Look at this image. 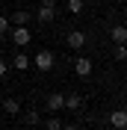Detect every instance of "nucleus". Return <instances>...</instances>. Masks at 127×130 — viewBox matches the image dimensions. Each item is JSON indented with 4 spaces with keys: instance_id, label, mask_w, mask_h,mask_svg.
Returning <instances> with one entry per match:
<instances>
[{
    "instance_id": "nucleus-15",
    "label": "nucleus",
    "mask_w": 127,
    "mask_h": 130,
    "mask_svg": "<svg viewBox=\"0 0 127 130\" xmlns=\"http://www.w3.org/2000/svg\"><path fill=\"white\" fill-rule=\"evenodd\" d=\"M47 130H62V121L59 118H47Z\"/></svg>"
},
{
    "instance_id": "nucleus-5",
    "label": "nucleus",
    "mask_w": 127,
    "mask_h": 130,
    "mask_svg": "<svg viewBox=\"0 0 127 130\" xmlns=\"http://www.w3.org/2000/svg\"><path fill=\"white\" fill-rule=\"evenodd\" d=\"M65 41H68V47H71V50H80V47H83V44H86V36H83V32H80V30H71V32H68V39H65Z\"/></svg>"
},
{
    "instance_id": "nucleus-17",
    "label": "nucleus",
    "mask_w": 127,
    "mask_h": 130,
    "mask_svg": "<svg viewBox=\"0 0 127 130\" xmlns=\"http://www.w3.org/2000/svg\"><path fill=\"white\" fill-rule=\"evenodd\" d=\"M39 121V112H36V109H30V112H27V124H36Z\"/></svg>"
},
{
    "instance_id": "nucleus-13",
    "label": "nucleus",
    "mask_w": 127,
    "mask_h": 130,
    "mask_svg": "<svg viewBox=\"0 0 127 130\" xmlns=\"http://www.w3.org/2000/svg\"><path fill=\"white\" fill-rule=\"evenodd\" d=\"M68 12L71 15H80L83 12V0H68Z\"/></svg>"
},
{
    "instance_id": "nucleus-12",
    "label": "nucleus",
    "mask_w": 127,
    "mask_h": 130,
    "mask_svg": "<svg viewBox=\"0 0 127 130\" xmlns=\"http://www.w3.org/2000/svg\"><path fill=\"white\" fill-rule=\"evenodd\" d=\"M12 65H15L18 71H27V68H30V56H27V53H15V59H12Z\"/></svg>"
},
{
    "instance_id": "nucleus-4",
    "label": "nucleus",
    "mask_w": 127,
    "mask_h": 130,
    "mask_svg": "<svg viewBox=\"0 0 127 130\" xmlns=\"http://www.w3.org/2000/svg\"><path fill=\"white\" fill-rule=\"evenodd\" d=\"M36 68H39V71H50V68H53V53H50V50L36 53Z\"/></svg>"
},
{
    "instance_id": "nucleus-6",
    "label": "nucleus",
    "mask_w": 127,
    "mask_h": 130,
    "mask_svg": "<svg viewBox=\"0 0 127 130\" xmlns=\"http://www.w3.org/2000/svg\"><path fill=\"white\" fill-rule=\"evenodd\" d=\"M74 71H77V77H89V74H92V59L80 56L77 62H74Z\"/></svg>"
},
{
    "instance_id": "nucleus-9",
    "label": "nucleus",
    "mask_w": 127,
    "mask_h": 130,
    "mask_svg": "<svg viewBox=\"0 0 127 130\" xmlns=\"http://www.w3.org/2000/svg\"><path fill=\"white\" fill-rule=\"evenodd\" d=\"M27 21H30V12H27V9H18V12H12V18H9V24H15V27H27Z\"/></svg>"
},
{
    "instance_id": "nucleus-18",
    "label": "nucleus",
    "mask_w": 127,
    "mask_h": 130,
    "mask_svg": "<svg viewBox=\"0 0 127 130\" xmlns=\"http://www.w3.org/2000/svg\"><path fill=\"white\" fill-rule=\"evenodd\" d=\"M6 71H9V65H6V59L0 56V77H6Z\"/></svg>"
},
{
    "instance_id": "nucleus-16",
    "label": "nucleus",
    "mask_w": 127,
    "mask_h": 130,
    "mask_svg": "<svg viewBox=\"0 0 127 130\" xmlns=\"http://www.w3.org/2000/svg\"><path fill=\"white\" fill-rule=\"evenodd\" d=\"M6 30H12V24H9V18H3V15H0V36H3Z\"/></svg>"
},
{
    "instance_id": "nucleus-2",
    "label": "nucleus",
    "mask_w": 127,
    "mask_h": 130,
    "mask_svg": "<svg viewBox=\"0 0 127 130\" xmlns=\"http://www.w3.org/2000/svg\"><path fill=\"white\" fill-rule=\"evenodd\" d=\"M109 127L127 130V109H112V112H109Z\"/></svg>"
},
{
    "instance_id": "nucleus-1",
    "label": "nucleus",
    "mask_w": 127,
    "mask_h": 130,
    "mask_svg": "<svg viewBox=\"0 0 127 130\" xmlns=\"http://www.w3.org/2000/svg\"><path fill=\"white\" fill-rule=\"evenodd\" d=\"M36 18H39L41 24H50L56 18V6H53V0H41V6H39V12H36Z\"/></svg>"
},
{
    "instance_id": "nucleus-8",
    "label": "nucleus",
    "mask_w": 127,
    "mask_h": 130,
    "mask_svg": "<svg viewBox=\"0 0 127 130\" xmlns=\"http://www.w3.org/2000/svg\"><path fill=\"white\" fill-rule=\"evenodd\" d=\"M62 106H65V95H59V92L47 95V109H50V112H56V109H62Z\"/></svg>"
},
{
    "instance_id": "nucleus-10",
    "label": "nucleus",
    "mask_w": 127,
    "mask_h": 130,
    "mask_svg": "<svg viewBox=\"0 0 127 130\" xmlns=\"http://www.w3.org/2000/svg\"><path fill=\"white\" fill-rule=\"evenodd\" d=\"M65 109H71V112H77V109H83V98L74 92V95H65Z\"/></svg>"
},
{
    "instance_id": "nucleus-11",
    "label": "nucleus",
    "mask_w": 127,
    "mask_h": 130,
    "mask_svg": "<svg viewBox=\"0 0 127 130\" xmlns=\"http://www.w3.org/2000/svg\"><path fill=\"white\" fill-rule=\"evenodd\" d=\"M3 109H6L9 115H18V112H21V104H18V98H6V101H3Z\"/></svg>"
},
{
    "instance_id": "nucleus-14",
    "label": "nucleus",
    "mask_w": 127,
    "mask_h": 130,
    "mask_svg": "<svg viewBox=\"0 0 127 130\" xmlns=\"http://www.w3.org/2000/svg\"><path fill=\"white\" fill-rule=\"evenodd\" d=\"M115 59H118V62L127 59V44H115Z\"/></svg>"
},
{
    "instance_id": "nucleus-19",
    "label": "nucleus",
    "mask_w": 127,
    "mask_h": 130,
    "mask_svg": "<svg viewBox=\"0 0 127 130\" xmlns=\"http://www.w3.org/2000/svg\"><path fill=\"white\" fill-rule=\"evenodd\" d=\"M62 130H77V127H74V124H62Z\"/></svg>"
},
{
    "instance_id": "nucleus-20",
    "label": "nucleus",
    "mask_w": 127,
    "mask_h": 130,
    "mask_svg": "<svg viewBox=\"0 0 127 130\" xmlns=\"http://www.w3.org/2000/svg\"><path fill=\"white\" fill-rule=\"evenodd\" d=\"M124 24H127V12H124Z\"/></svg>"
},
{
    "instance_id": "nucleus-7",
    "label": "nucleus",
    "mask_w": 127,
    "mask_h": 130,
    "mask_svg": "<svg viewBox=\"0 0 127 130\" xmlns=\"http://www.w3.org/2000/svg\"><path fill=\"white\" fill-rule=\"evenodd\" d=\"M109 36H112V41H115V44H127V24L112 27V30H109Z\"/></svg>"
},
{
    "instance_id": "nucleus-3",
    "label": "nucleus",
    "mask_w": 127,
    "mask_h": 130,
    "mask_svg": "<svg viewBox=\"0 0 127 130\" xmlns=\"http://www.w3.org/2000/svg\"><path fill=\"white\" fill-rule=\"evenodd\" d=\"M30 39H33V32L27 30V27H15V30H12V41H15L18 47H27Z\"/></svg>"
}]
</instances>
